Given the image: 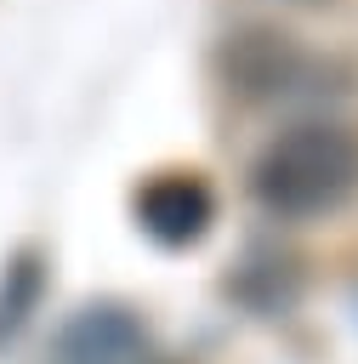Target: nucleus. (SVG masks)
I'll use <instances>...</instances> for the list:
<instances>
[{
	"mask_svg": "<svg viewBox=\"0 0 358 364\" xmlns=\"http://www.w3.org/2000/svg\"><path fill=\"white\" fill-rule=\"evenodd\" d=\"M51 364H170V358L148 341V330H142V318L131 307L102 301V307L74 313L57 330Z\"/></svg>",
	"mask_w": 358,
	"mask_h": 364,
	"instance_id": "3",
	"label": "nucleus"
},
{
	"mask_svg": "<svg viewBox=\"0 0 358 364\" xmlns=\"http://www.w3.org/2000/svg\"><path fill=\"white\" fill-rule=\"evenodd\" d=\"M250 193L284 222H318L341 210L358 193V136L335 119H301L278 131L250 165Z\"/></svg>",
	"mask_w": 358,
	"mask_h": 364,
	"instance_id": "1",
	"label": "nucleus"
},
{
	"mask_svg": "<svg viewBox=\"0 0 358 364\" xmlns=\"http://www.w3.org/2000/svg\"><path fill=\"white\" fill-rule=\"evenodd\" d=\"M136 222L148 239L182 250V245H199L216 222V193L199 171H159L136 188Z\"/></svg>",
	"mask_w": 358,
	"mask_h": 364,
	"instance_id": "4",
	"label": "nucleus"
},
{
	"mask_svg": "<svg viewBox=\"0 0 358 364\" xmlns=\"http://www.w3.org/2000/svg\"><path fill=\"white\" fill-rule=\"evenodd\" d=\"M307 74H313V63L295 46V34H284V28L256 23V28L227 34V46H222V80L244 102H290L307 85Z\"/></svg>",
	"mask_w": 358,
	"mask_h": 364,
	"instance_id": "2",
	"label": "nucleus"
},
{
	"mask_svg": "<svg viewBox=\"0 0 358 364\" xmlns=\"http://www.w3.org/2000/svg\"><path fill=\"white\" fill-rule=\"evenodd\" d=\"M40 290H45V267H40V256H34V250L11 256V267L0 273V341L17 336V330L28 324V313L40 307Z\"/></svg>",
	"mask_w": 358,
	"mask_h": 364,
	"instance_id": "5",
	"label": "nucleus"
}]
</instances>
